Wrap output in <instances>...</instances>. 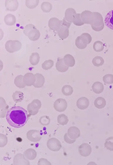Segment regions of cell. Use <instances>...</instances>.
Segmentation results:
<instances>
[{
	"instance_id": "23",
	"label": "cell",
	"mask_w": 113,
	"mask_h": 165,
	"mask_svg": "<svg viewBox=\"0 0 113 165\" xmlns=\"http://www.w3.org/2000/svg\"><path fill=\"white\" fill-rule=\"evenodd\" d=\"M0 117L4 118L5 116L6 112L8 109V106L6 103L4 99L1 97H0Z\"/></svg>"
},
{
	"instance_id": "26",
	"label": "cell",
	"mask_w": 113,
	"mask_h": 165,
	"mask_svg": "<svg viewBox=\"0 0 113 165\" xmlns=\"http://www.w3.org/2000/svg\"><path fill=\"white\" fill-rule=\"evenodd\" d=\"M16 21L15 16L11 14H7L4 17V21L8 25L11 26L14 25Z\"/></svg>"
},
{
	"instance_id": "12",
	"label": "cell",
	"mask_w": 113,
	"mask_h": 165,
	"mask_svg": "<svg viewBox=\"0 0 113 165\" xmlns=\"http://www.w3.org/2000/svg\"><path fill=\"white\" fill-rule=\"evenodd\" d=\"M36 77L32 73H27L23 76V80L26 86H31L33 85L36 81Z\"/></svg>"
},
{
	"instance_id": "18",
	"label": "cell",
	"mask_w": 113,
	"mask_h": 165,
	"mask_svg": "<svg viewBox=\"0 0 113 165\" xmlns=\"http://www.w3.org/2000/svg\"><path fill=\"white\" fill-rule=\"evenodd\" d=\"M104 23L107 27L113 30V9L110 11L106 15Z\"/></svg>"
},
{
	"instance_id": "27",
	"label": "cell",
	"mask_w": 113,
	"mask_h": 165,
	"mask_svg": "<svg viewBox=\"0 0 113 165\" xmlns=\"http://www.w3.org/2000/svg\"><path fill=\"white\" fill-rule=\"evenodd\" d=\"M93 91L96 94H99L102 92L104 89L103 84L99 81L94 82L92 86Z\"/></svg>"
},
{
	"instance_id": "46",
	"label": "cell",
	"mask_w": 113,
	"mask_h": 165,
	"mask_svg": "<svg viewBox=\"0 0 113 165\" xmlns=\"http://www.w3.org/2000/svg\"><path fill=\"white\" fill-rule=\"evenodd\" d=\"M71 23L67 22L65 19L64 17L62 20V25H65L67 26L69 28L70 27Z\"/></svg>"
},
{
	"instance_id": "34",
	"label": "cell",
	"mask_w": 113,
	"mask_h": 165,
	"mask_svg": "<svg viewBox=\"0 0 113 165\" xmlns=\"http://www.w3.org/2000/svg\"><path fill=\"white\" fill-rule=\"evenodd\" d=\"M41 8L43 12L48 13L51 10L52 8V6L49 2H44L41 4Z\"/></svg>"
},
{
	"instance_id": "28",
	"label": "cell",
	"mask_w": 113,
	"mask_h": 165,
	"mask_svg": "<svg viewBox=\"0 0 113 165\" xmlns=\"http://www.w3.org/2000/svg\"><path fill=\"white\" fill-rule=\"evenodd\" d=\"M94 105L99 109L104 108L106 105V101L104 98L99 97L97 98L94 101Z\"/></svg>"
},
{
	"instance_id": "30",
	"label": "cell",
	"mask_w": 113,
	"mask_h": 165,
	"mask_svg": "<svg viewBox=\"0 0 113 165\" xmlns=\"http://www.w3.org/2000/svg\"><path fill=\"white\" fill-rule=\"evenodd\" d=\"M12 97L13 100L16 103L20 102L24 99V94L20 91H16L13 93Z\"/></svg>"
},
{
	"instance_id": "6",
	"label": "cell",
	"mask_w": 113,
	"mask_h": 165,
	"mask_svg": "<svg viewBox=\"0 0 113 165\" xmlns=\"http://www.w3.org/2000/svg\"><path fill=\"white\" fill-rule=\"evenodd\" d=\"M47 146L49 149L54 151H59L62 147L60 141L55 138L49 139L47 143Z\"/></svg>"
},
{
	"instance_id": "14",
	"label": "cell",
	"mask_w": 113,
	"mask_h": 165,
	"mask_svg": "<svg viewBox=\"0 0 113 165\" xmlns=\"http://www.w3.org/2000/svg\"><path fill=\"white\" fill-rule=\"evenodd\" d=\"M67 135L70 138L76 140L79 137L80 135L79 129L75 126L70 127L67 131Z\"/></svg>"
},
{
	"instance_id": "44",
	"label": "cell",
	"mask_w": 113,
	"mask_h": 165,
	"mask_svg": "<svg viewBox=\"0 0 113 165\" xmlns=\"http://www.w3.org/2000/svg\"><path fill=\"white\" fill-rule=\"evenodd\" d=\"M37 164L38 165H51L50 162L48 161L47 159L44 158H41L39 159Z\"/></svg>"
},
{
	"instance_id": "1",
	"label": "cell",
	"mask_w": 113,
	"mask_h": 165,
	"mask_svg": "<svg viewBox=\"0 0 113 165\" xmlns=\"http://www.w3.org/2000/svg\"><path fill=\"white\" fill-rule=\"evenodd\" d=\"M29 115L24 108L19 106H14L7 111L6 119L10 125L15 128L24 126L29 119Z\"/></svg>"
},
{
	"instance_id": "33",
	"label": "cell",
	"mask_w": 113,
	"mask_h": 165,
	"mask_svg": "<svg viewBox=\"0 0 113 165\" xmlns=\"http://www.w3.org/2000/svg\"><path fill=\"white\" fill-rule=\"evenodd\" d=\"M58 123L62 125H66L68 122L69 119L67 116L64 114L59 115L57 117Z\"/></svg>"
},
{
	"instance_id": "21",
	"label": "cell",
	"mask_w": 113,
	"mask_h": 165,
	"mask_svg": "<svg viewBox=\"0 0 113 165\" xmlns=\"http://www.w3.org/2000/svg\"><path fill=\"white\" fill-rule=\"evenodd\" d=\"M56 69L61 72L66 71L69 69V67L64 63L63 58H58L56 63Z\"/></svg>"
},
{
	"instance_id": "22",
	"label": "cell",
	"mask_w": 113,
	"mask_h": 165,
	"mask_svg": "<svg viewBox=\"0 0 113 165\" xmlns=\"http://www.w3.org/2000/svg\"><path fill=\"white\" fill-rule=\"evenodd\" d=\"M36 78V81L33 86L35 88H40L43 86L45 82V78L43 75L39 73L34 74Z\"/></svg>"
},
{
	"instance_id": "19",
	"label": "cell",
	"mask_w": 113,
	"mask_h": 165,
	"mask_svg": "<svg viewBox=\"0 0 113 165\" xmlns=\"http://www.w3.org/2000/svg\"><path fill=\"white\" fill-rule=\"evenodd\" d=\"M76 14L75 10L73 8H69L65 11L64 18L68 22L72 23L73 22L74 15Z\"/></svg>"
},
{
	"instance_id": "25",
	"label": "cell",
	"mask_w": 113,
	"mask_h": 165,
	"mask_svg": "<svg viewBox=\"0 0 113 165\" xmlns=\"http://www.w3.org/2000/svg\"><path fill=\"white\" fill-rule=\"evenodd\" d=\"M65 65L68 67L73 66L75 64V60L74 57L70 54H67L64 55L63 58Z\"/></svg>"
},
{
	"instance_id": "40",
	"label": "cell",
	"mask_w": 113,
	"mask_h": 165,
	"mask_svg": "<svg viewBox=\"0 0 113 165\" xmlns=\"http://www.w3.org/2000/svg\"><path fill=\"white\" fill-rule=\"evenodd\" d=\"M73 22L75 25L81 26L84 24L80 17V14H76L74 16Z\"/></svg>"
},
{
	"instance_id": "43",
	"label": "cell",
	"mask_w": 113,
	"mask_h": 165,
	"mask_svg": "<svg viewBox=\"0 0 113 165\" xmlns=\"http://www.w3.org/2000/svg\"><path fill=\"white\" fill-rule=\"evenodd\" d=\"M64 139L65 141L67 143L72 144L76 140L72 139L68 137L67 133H66L64 136Z\"/></svg>"
},
{
	"instance_id": "5",
	"label": "cell",
	"mask_w": 113,
	"mask_h": 165,
	"mask_svg": "<svg viewBox=\"0 0 113 165\" xmlns=\"http://www.w3.org/2000/svg\"><path fill=\"white\" fill-rule=\"evenodd\" d=\"M41 106V101L38 99L33 100L27 106V109L30 115H34L38 112Z\"/></svg>"
},
{
	"instance_id": "16",
	"label": "cell",
	"mask_w": 113,
	"mask_h": 165,
	"mask_svg": "<svg viewBox=\"0 0 113 165\" xmlns=\"http://www.w3.org/2000/svg\"><path fill=\"white\" fill-rule=\"evenodd\" d=\"M18 6L17 0H6L5 1V6L7 11H15L17 9Z\"/></svg>"
},
{
	"instance_id": "4",
	"label": "cell",
	"mask_w": 113,
	"mask_h": 165,
	"mask_svg": "<svg viewBox=\"0 0 113 165\" xmlns=\"http://www.w3.org/2000/svg\"><path fill=\"white\" fill-rule=\"evenodd\" d=\"M21 46V43L18 40H9L6 42L5 44L6 50L11 53L19 50Z\"/></svg>"
},
{
	"instance_id": "2",
	"label": "cell",
	"mask_w": 113,
	"mask_h": 165,
	"mask_svg": "<svg viewBox=\"0 0 113 165\" xmlns=\"http://www.w3.org/2000/svg\"><path fill=\"white\" fill-rule=\"evenodd\" d=\"M23 33L30 40L34 41L37 40L40 35L39 30L32 24H27L25 27Z\"/></svg>"
},
{
	"instance_id": "37",
	"label": "cell",
	"mask_w": 113,
	"mask_h": 165,
	"mask_svg": "<svg viewBox=\"0 0 113 165\" xmlns=\"http://www.w3.org/2000/svg\"><path fill=\"white\" fill-rule=\"evenodd\" d=\"M104 147L108 150L113 151V137H110L106 140Z\"/></svg>"
},
{
	"instance_id": "36",
	"label": "cell",
	"mask_w": 113,
	"mask_h": 165,
	"mask_svg": "<svg viewBox=\"0 0 113 165\" xmlns=\"http://www.w3.org/2000/svg\"><path fill=\"white\" fill-rule=\"evenodd\" d=\"M104 63V60L103 58L99 56L95 57L92 60V63L95 66L99 67L102 65Z\"/></svg>"
},
{
	"instance_id": "45",
	"label": "cell",
	"mask_w": 113,
	"mask_h": 165,
	"mask_svg": "<svg viewBox=\"0 0 113 165\" xmlns=\"http://www.w3.org/2000/svg\"><path fill=\"white\" fill-rule=\"evenodd\" d=\"M1 135L0 134V142L3 141L2 147H3L7 143V138L6 135L3 134H1Z\"/></svg>"
},
{
	"instance_id": "35",
	"label": "cell",
	"mask_w": 113,
	"mask_h": 165,
	"mask_svg": "<svg viewBox=\"0 0 113 165\" xmlns=\"http://www.w3.org/2000/svg\"><path fill=\"white\" fill-rule=\"evenodd\" d=\"M93 48L95 51L100 52L102 51L104 49V45L102 42L100 41H97L94 43Z\"/></svg>"
},
{
	"instance_id": "10",
	"label": "cell",
	"mask_w": 113,
	"mask_h": 165,
	"mask_svg": "<svg viewBox=\"0 0 113 165\" xmlns=\"http://www.w3.org/2000/svg\"><path fill=\"white\" fill-rule=\"evenodd\" d=\"M62 21L55 17L51 18L49 21L48 26L51 30L57 31L62 25Z\"/></svg>"
},
{
	"instance_id": "24",
	"label": "cell",
	"mask_w": 113,
	"mask_h": 165,
	"mask_svg": "<svg viewBox=\"0 0 113 165\" xmlns=\"http://www.w3.org/2000/svg\"><path fill=\"white\" fill-rule=\"evenodd\" d=\"M36 154L35 150L32 148L27 149L24 153V154L25 158L31 160H34L36 158Z\"/></svg>"
},
{
	"instance_id": "39",
	"label": "cell",
	"mask_w": 113,
	"mask_h": 165,
	"mask_svg": "<svg viewBox=\"0 0 113 165\" xmlns=\"http://www.w3.org/2000/svg\"><path fill=\"white\" fill-rule=\"evenodd\" d=\"M39 0H26L25 1L26 6L29 8L33 9L36 7L38 5Z\"/></svg>"
},
{
	"instance_id": "3",
	"label": "cell",
	"mask_w": 113,
	"mask_h": 165,
	"mask_svg": "<svg viewBox=\"0 0 113 165\" xmlns=\"http://www.w3.org/2000/svg\"><path fill=\"white\" fill-rule=\"evenodd\" d=\"M94 18L91 24L92 28L96 31L102 30L104 27V23L102 15L98 12H93Z\"/></svg>"
},
{
	"instance_id": "11",
	"label": "cell",
	"mask_w": 113,
	"mask_h": 165,
	"mask_svg": "<svg viewBox=\"0 0 113 165\" xmlns=\"http://www.w3.org/2000/svg\"><path fill=\"white\" fill-rule=\"evenodd\" d=\"M78 151L81 156L87 157L90 154L92 149L91 146L89 144L84 143L79 147Z\"/></svg>"
},
{
	"instance_id": "13",
	"label": "cell",
	"mask_w": 113,
	"mask_h": 165,
	"mask_svg": "<svg viewBox=\"0 0 113 165\" xmlns=\"http://www.w3.org/2000/svg\"><path fill=\"white\" fill-rule=\"evenodd\" d=\"M26 159L24 154L18 153L16 154L14 158L13 164L14 165H29V161Z\"/></svg>"
},
{
	"instance_id": "38",
	"label": "cell",
	"mask_w": 113,
	"mask_h": 165,
	"mask_svg": "<svg viewBox=\"0 0 113 165\" xmlns=\"http://www.w3.org/2000/svg\"><path fill=\"white\" fill-rule=\"evenodd\" d=\"M54 62L51 60H49L44 61L42 64V68L45 70L50 69L53 66Z\"/></svg>"
},
{
	"instance_id": "17",
	"label": "cell",
	"mask_w": 113,
	"mask_h": 165,
	"mask_svg": "<svg viewBox=\"0 0 113 165\" xmlns=\"http://www.w3.org/2000/svg\"><path fill=\"white\" fill-rule=\"evenodd\" d=\"M89 105V100L84 97L79 98L77 102V107L81 110H84L87 108Z\"/></svg>"
},
{
	"instance_id": "31",
	"label": "cell",
	"mask_w": 113,
	"mask_h": 165,
	"mask_svg": "<svg viewBox=\"0 0 113 165\" xmlns=\"http://www.w3.org/2000/svg\"><path fill=\"white\" fill-rule=\"evenodd\" d=\"M40 58V57L38 53L37 52L33 53L30 56L29 60L32 65H35L39 63Z\"/></svg>"
},
{
	"instance_id": "20",
	"label": "cell",
	"mask_w": 113,
	"mask_h": 165,
	"mask_svg": "<svg viewBox=\"0 0 113 165\" xmlns=\"http://www.w3.org/2000/svg\"><path fill=\"white\" fill-rule=\"evenodd\" d=\"M59 38L63 40L67 38L69 35V28L66 26L62 25L59 29L57 31Z\"/></svg>"
},
{
	"instance_id": "41",
	"label": "cell",
	"mask_w": 113,
	"mask_h": 165,
	"mask_svg": "<svg viewBox=\"0 0 113 165\" xmlns=\"http://www.w3.org/2000/svg\"><path fill=\"white\" fill-rule=\"evenodd\" d=\"M40 123L43 126H47L50 123V119L49 117L46 115L41 117L39 120Z\"/></svg>"
},
{
	"instance_id": "8",
	"label": "cell",
	"mask_w": 113,
	"mask_h": 165,
	"mask_svg": "<svg viewBox=\"0 0 113 165\" xmlns=\"http://www.w3.org/2000/svg\"><path fill=\"white\" fill-rule=\"evenodd\" d=\"M94 13L88 10H85L80 14L81 18L84 24H91L93 18Z\"/></svg>"
},
{
	"instance_id": "32",
	"label": "cell",
	"mask_w": 113,
	"mask_h": 165,
	"mask_svg": "<svg viewBox=\"0 0 113 165\" xmlns=\"http://www.w3.org/2000/svg\"><path fill=\"white\" fill-rule=\"evenodd\" d=\"M62 92L63 94L65 96L71 95L73 92V88L69 85H65L62 87Z\"/></svg>"
},
{
	"instance_id": "29",
	"label": "cell",
	"mask_w": 113,
	"mask_h": 165,
	"mask_svg": "<svg viewBox=\"0 0 113 165\" xmlns=\"http://www.w3.org/2000/svg\"><path fill=\"white\" fill-rule=\"evenodd\" d=\"M23 76L20 75L16 76L14 80V84L18 87L20 88H23L26 86L24 82Z\"/></svg>"
},
{
	"instance_id": "15",
	"label": "cell",
	"mask_w": 113,
	"mask_h": 165,
	"mask_svg": "<svg viewBox=\"0 0 113 165\" xmlns=\"http://www.w3.org/2000/svg\"><path fill=\"white\" fill-rule=\"evenodd\" d=\"M75 44L77 47L79 49H82L85 48L89 43L82 35L77 37L75 42Z\"/></svg>"
},
{
	"instance_id": "42",
	"label": "cell",
	"mask_w": 113,
	"mask_h": 165,
	"mask_svg": "<svg viewBox=\"0 0 113 165\" xmlns=\"http://www.w3.org/2000/svg\"><path fill=\"white\" fill-rule=\"evenodd\" d=\"M104 82L107 84L113 83V75L112 74H107L104 75L103 77Z\"/></svg>"
},
{
	"instance_id": "7",
	"label": "cell",
	"mask_w": 113,
	"mask_h": 165,
	"mask_svg": "<svg viewBox=\"0 0 113 165\" xmlns=\"http://www.w3.org/2000/svg\"><path fill=\"white\" fill-rule=\"evenodd\" d=\"M26 137L28 140L32 142H37L41 139L42 135L39 131L31 129L28 131Z\"/></svg>"
},
{
	"instance_id": "9",
	"label": "cell",
	"mask_w": 113,
	"mask_h": 165,
	"mask_svg": "<svg viewBox=\"0 0 113 165\" xmlns=\"http://www.w3.org/2000/svg\"><path fill=\"white\" fill-rule=\"evenodd\" d=\"M53 106L54 109L57 111L62 112L66 109L67 104L65 99L59 98L54 102Z\"/></svg>"
}]
</instances>
